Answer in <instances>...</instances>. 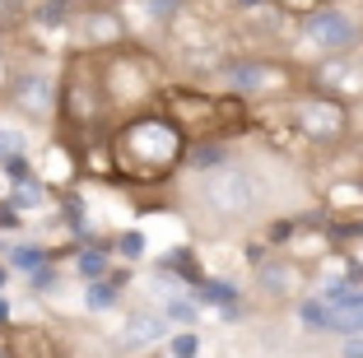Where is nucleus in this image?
<instances>
[{"mask_svg": "<svg viewBox=\"0 0 363 358\" xmlns=\"http://www.w3.org/2000/svg\"><path fill=\"white\" fill-rule=\"evenodd\" d=\"M112 154H117L121 172L140 181H159L177 168V158L186 154V140H182V126H172L168 116H140L117 130Z\"/></svg>", "mask_w": 363, "mask_h": 358, "instance_id": "obj_1", "label": "nucleus"}, {"mask_svg": "<svg viewBox=\"0 0 363 358\" xmlns=\"http://www.w3.org/2000/svg\"><path fill=\"white\" fill-rule=\"evenodd\" d=\"M196 201H201L214 219H242V214L257 210L261 181H257V172H252V168H210Z\"/></svg>", "mask_w": 363, "mask_h": 358, "instance_id": "obj_2", "label": "nucleus"}, {"mask_svg": "<svg viewBox=\"0 0 363 358\" xmlns=\"http://www.w3.org/2000/svg\"><path fill=\"white\" fill-rule=\"evenodd\" d=\"M294 126L308 140H317V145H335V140H345V130H350V112H345V103H335V98L312 94L294 107Z\"/></svg>", "mask_w": 363, "mask_h": 358, "instance_id": "obj_3", "label": "nucleus"}, {"mask_svg": "<svg viewBox=\"0 0 363 358\" xmlns=\"http://www.w3.org/2000/svg\"><path fill=\"white\" fill-rule=\"evenodd\" d=\"M224 84H228L233 98H266V94L289 89V74L279 70V65H270V61H252V56H242V61L224 65Z\"/></svg>", "mask_w": 363, "mask_h": 358, "instance_id": "obj_4", "label": "nucleus"}, {"mask_svg": "<svg viewBox=\"0 0 363 358\" xmlns=\"http://www.w3.org/2000/svg\"><path fill=\"white\" fill-rule=\"evenodd\" d=\"M303 38H308L317 52L335 56V52H345V47H354L359 28H354V19L345 10H312L308 19H303Z\"/></svg>", "mask_w": 363, "mask_h": 358, "instance_id": "obj_5", "label": "nucleus"}, {"mask_svg": "<svg viewBox=\"0 0 363 358\" xmlns=\"http://www.w3.org/2000/svg\"><path fill=\"white\" fill-rule=\"evenodd\" d=\"M10 103L19 107L23 116H52L56 107V84L47 74H19L10 84Z\"/></svg>", "mask_w": 363, "mask_h": 358, "instance_id": "obj_6", "label": "nucleus"}, {"mask_svg": "<svg viewBox=\"0 0 363 358\" xmlns=\"http://www.w3.org/2000/svg\"><path fill=\"white\" fill-rule=\"evenodd\" d=\"M163 335H168V316L163 312H130L126 326H121V340H126L130 349H150V345H159Z\"/></svg>", "mask_w": 363, "mask_h": 358, "instance_id": "obj_7", "label": "nucleus"}, {"mask_svg": "<svg viewBox=\"0 0 363 358\" xmlns=\"http://www.w3.org/2000/svg\"><path fill=\"white\" fill-rule=\"evenodd\" d=\"M298 321H303L308 330H331V326H335V307L321 303V298H308V303L298 307Z\"/></svg>", "mask_w": 363, "mask_h": 358, "instance_id": "obj_8", "label": "nucleus"}, {"mask_svg": "<svg viewBox=\"0 0 363 358\" xmlns=\"http://www.w3.org/2000/svg\"><path fill=\"white\" fill-rule=\"evenodd\" d=\"M79 274H84L89 284H94V279H107V252H79Z\"/></svg>", "mask_w": 363, "mask_h": 358, "instance_id": "obj_9", "label": "nucleus"}, {"mask_svg": "<svg viewBox=\"0 0 363 358\" xmlns=\"http://www.w3.org/2000/svg\"><path fill=\"white\" fill-rule=\"evenodd\" d=\"M23 19H28V5L23 0H0V33H14Z\"/></svg>", "mask_w": 363, "mask_h": 358, "instance_id": "obj_10", "label": "nucleus"}, {"mask_svg": "<svg viewBox=\"0 0 363 358\" xmlns=\"http://www.w3.org/2000/svg\"><path fill=\"white\" fill-rule=\"evenodd\" d=\"M38 205H43V186H38V181H19V186H14V210H38Z\"/></svg>", "mask_w": 363, "mask_h": 358, "instance_id": "obj_11", "label": "nucleus"}, {"mask_svg": "<svg viewBox=\"0 0 363 358\" xmlns=\"http://www.w3.org/2000/svg\"><path fill=\"white\" fill-rule=\"evenodd\" d=\"M219 158H224V149H219V145H201V149L191 154V168L210 172V168H219Z\"/></svg>", "mask_w": 363, "mask_h": 358, "instance_id": "obj_12", "label": "nucleus"}, {"mask_svg": "<svg viewBox=\"0 0 363 358\" xmlns=\"http://www.w3.org/2000/svg\"><path fill=\"white\" fill-rule=\"evenodd\" d=\"M140 5H145V14H150V19H172L186 0H140Z\"/></svg>", "mask_w": 363, "mask_h": 358, "instance_id": "obj_13", "label": "nucleus"}, {"mask_svg": "<svg viewBox=\"0 0 363 358\" xmlns=\"http://www.w3.org/2000/svg\"><path fill=\"white\" fill-rule=\"evenodd\" d=\"M163 312H168V316H172V321H182V326H191V321H196V307H191V303H186V298H172V303H168V307H163Z\"/></svg>", "mask_w": 363, "mask_h": 358, "instance_id": "obj_14", "label": "nucleus"}, {"mask_svg": "<svg viewBox=\"0 0 363 358\" xmlns=\"http://www.w3.org/2000/svg\"><path fill=\"white\" fill-rule=\"evenodd\" d=\"M168 349H172V358H196V349H201V345H196V335H177Z\"/></svg>", "mask_w": 363, "mask_h": 358, "instance_id": "obj_15", "label": "nucleus"}, {"mask_svg": "<svg viewBox=\"0 0 363 358\" xmlns=\"http://www.w3.org/2000/svg\"><path fill=\"white\" fill-rule=\"evenodd\" d=\"M201 298H214V303H233V289H228V284H201Z\"/></svg>", "mask_w": 363, "mask_h": 358, "instance_id": "obj_16", "label": "nucleus"}, {"mask_svg": "<svg viewBox=\"0 0 363 358\" xmlns=\"http://www.w3.org/2000/svg\"><path fill=\"white\" fill-rule=\"evenodd\" d=\"M117 247H121V256H140V252H145V237H140V233H126Z\"/></svg>", "mask_w": 363, "mask_h": 358, "instance_id": "obj_17", "label": "nucleus"}, {"mask_svg": "<svg viewBox=\"0 0 363 358\" xmlns=\"http://www.w3.org/2000/svg\"><path fill=\"white\" fill-rule=\"evenodd\" d=\"M345 358H363V335H350V340H345Z\"/></svg>", "mask_w": 363, "mask_h": 358, "instance_id": "obj_18", "label": "nucleus"}, {"mask_svg": "<svg viewBox=\"0 0 363 358\" xmlns=\"http://www.w3.org/2000/svg\"><path fill=\"white\" fill-rule=\"evenodd\" d=\"M10 84V65H5V56H0V89Z\"/></svg>", "mask_w": 363, "mask_h": 358, "instance_id": "obj_19", "label": "nucleus"}, {"mask_svg": "<svg viewBox=\"0 0 363 358\" xmlns=\"http://www.w3.org/2000/svg\"><path fill=\"white\" fill-rule=\"evenodd\" d=\"M65 5H89V10H94V5H103V0H65Z\"/></svg>", "mask_w": 363, "mask_h": 358, "instance_id": "obj_20", "label": "nucleus"}, {"mask_svg": "<svg viewBox=\"0 0 363 358\" xmlns=\"http://www.w3.org/2000/svg\"><path fill=\"white\" fill-rule=\"evenodd\" d=\"M5 312H10V307H5V298H0V321H5Z\"/></svg>", "mask_w": 363, "mask_h": 358, "instance_id": "obj_21", "label": "nucleus"}, {"mask_svg": "<svg viewBox=\"0 0 363 358\" xmlns=\"http://www.w3.org/2000/svg\"><path fill=\"white\" fill-rule=\"evenodd\" d=\"M5 279H10V274H5V265H0V289H5Z\"/></svg>", "mask_w": 363, "mask_h": 358, "instance_id": "obj_22", "label": "nucleus"}, {"mask_svg": "<svg viewBox=\"0 0 363 358\" xmlns=\"http://www.w3.org/2000/svg\"><path fill=\"white\" fill-rule=\"evenodd\" d=\"M242 5H257V0H242Z\"/></svg>", "mask_w": 363, "mask_h": 358, "instance_id": "obj_23", "label": "nucleus"}, {"mask_svg": "<svg viewBox=\"0 0 363 358\" xmlns=\"http://www.w3.org/2000/svg\"><path fill=\"white\" fill-rule=\"evenodd\" d=\"M0 358H5V349H0Z\"/></svg>", "mask_w": 363, "mask_h": 358, "instance_id": "obj_24", "label": "nucleus"}]
</instances>
